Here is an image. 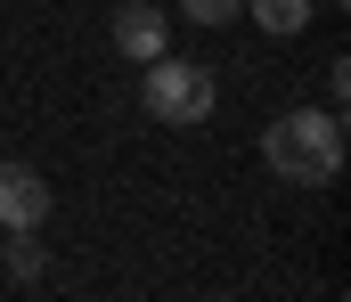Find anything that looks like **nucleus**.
Segmentation results:
<instances>
[{"label":"nucleus","instance_id":"nucleus-5","mask_svg":"<svg viewBox=\"0 0 351 302\" xmlns=\"http://www.w3.org/2000/svg\"><path fill=\"white\" fill-rule=\"evenodd\" d=\"M41 270H49V245H41V229H8L0 278H41Z\"/></svg>","mask_w":351,"mask_h":302},{"label":"nucleus","instance_id":"nucleus-2","mask_svg":"<svg viewBox=\"0 0 351 302\" xmlns=\"http://www.w3.org/2000/svg\"><path fill=\"white\" fill-rule=\"evenodd\" d=\"M213 99H221V90H213V74H204L196 58H172V49H164V58H147V74H139V106H147L156 123H180V131H188V123H204Z\"/></svg>","mask_w":351,"mask_h":302},{"label":"nucleus","instance_id":"nucleus-6","mask_svg":"<svg viewBox=\"0 0 351 302\" xmlns=\"http://www.w3.org/2000/svg\"><path fill=\"white\" fill-rule=\"evenodd\" d=\"M245 8H254V25H262V33H302L319 0H245Z\"/></svg>","mask_w":351,"mask_h":302},{"label":"nucleus","instance_id":"nucleus-7","mask_svg":"<svg viewBox=\"0 0 351 302\" xmlns=\"http://www.w3.org/2000/svg\"><path fill=\"white\" fill-rule=\"evenodd\" d=\"M237 8H245V0H180L188 25H237Z\"/></svg>","mask_w":351,"mask_h":302},{"label":"nucleus","instance_id":"nucleus-4","mask_svg":"<svg viewBox=\"0 0 351 302\" xmlns=\"http://www.w3.org/2000/svg\"><path fill=\"white\" fill-rule=\"evenodd\" d=\"M49 221V180L33 164H0V229H41Z\"/></svg>","mask_w":351,"mask_h":302},{"label":"nucleus","instance_id":"nucleus-1","mask_svg":"<svg viewBox=\"0 0 351 302\" xmlns=\"http://www.w3.org/2000/svg\"><path fill=\"white\" fill-rule=\"evenodd\" d=\"M262 155L278 180H302V188H327L343 172V114L335 106H294L262 131Z\"/></svg>","mask_w":351,"mask_h":302},{"label":"nucleus","instance_id":"nucleus-3","mask_svg":"<svg viewBox=\"0 0 351 302\" xmlns=\"http://www.w3.org/2000/svg\"><path fill=\"white\" fill-rule=\"evenodd\" d=\"M106 41H114L123 58H139V66H147V58H164V49H172V16H164L156 0H123V8L106 16Z\"/></svg>","mask_w":351,"mask_h":302}]
</instances>
